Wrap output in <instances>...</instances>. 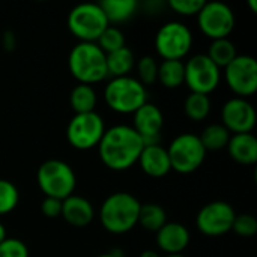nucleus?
I'll return each instance as SVG.
<instances>
[{
  "instance_id": "1",
  "label": "nucleus",
  "mask_w": 257,
  "mask_h": 257,
  "mask_svg": "<svg viewBox=\"0 0 257 257\" xmlns=\"http://www.w3.org/2000/svg\"><path fill=\"white\" fill-rule=\"evenodd\" d=\"M145 145L142 137L130 125L105 128L98 145L102 164L113 172H123L137 164Z\"/></svg>"
},
{
  "instance_id": "2",
  "label": "nucleus",
  "mask_w": 257,
  "mask_h": 257,
  "mask_svg": "<svg viewBox=\"0 0 257 257\" xmlns=\"http://www.w3.org/2000/svg\"><path fill=\"white\" fill-rule=\"evenodd\" d=\"M142 203L130 193L117 191L110 194L101 205L99 220L102 227L113 235L131 232L139 224Z\"/></svg>"
},
{
  "instance_id": "3",
  "label": "nucleus",
  "mask_w": 257,
  "mask_h": 257,
  "mask_svg": "<svg viewBox=\"0 0 257 257\" xmlns=\"http://www.w3.org/2000/svg\"><path fill=\"white\" fill-rule=\"evenodd\" d=\"M68 68L78 84H95L108 77L105 53L95 42H78L68 57Z\"/></svg>"
},
{
  "instance_id": "4",
  "label": "nucleus",
  "mask_w": 257,
  "mask_h": 257,
  "mask_svg": "<svg viewBox=\"0 0 257 257\" xmlns=\"http://www.w3.org/2000/svg\"><path fill=\"white\" fill-rule=\"evenodd\" d=\"M104 101L119 114H134L148 102V90L131 75L111 78L104 89Z\"/></svg>"
},
{
  "instance_id": "5",
  "label": "nucleus",
  "mask_w": 257,
  "mask_h": 257,
  "mask_svg": "<svg viewBox=\"0 0 257 257\" xmlns=\"http://www.w3.org/2000/svg\"><path fill=\"white\" fill-rule=\"evenodd\" d=\"M36 182L45 197L65 200L74 194L77 176L68 163L62 160H47L36 172Z\"/></svg>"
},
{
  "instance_id": "6",
  "label": "nucleus",
  "mask_w": 257,
  "mask_h": 257,
  "mask_svg": "<svg viewBox=\"0 0 257 257\" xmlns=\"http://www.w3.org/2000/svg\"><path fill=\"white\" fill-rule=\"evenodd\" d=\"M108 26L99 3H80L68 15V29L78 42H96Z\"/></svg>"
},
{
  "instance_id": "7",
  "label": "nucleus",
  "mask_w": 257,
  "mask_h": 257,
  "mask_svg": "<svg viewBox=\"0 0 257 257\" xmlns=\"http://www.w3.org/2000/svg\"><path fill=\"white\" fill-rule=\"evenodd\" d=\"M172 170L181 175H190L200 169L206 158V151L197 134L182 133L176 136L170 146L166 148Z\"/></svg>"
},
{
  "instance_id": "8",
  "label": "nucleus",
  "mask_w": 257,
  "mask_h": 257,
  "mask_svg": "<svg viewBox=\"0 0 257 257\" xmlns=\"http://www.w3.org/2000/svg\"><path fill=\"white\" fill-rule=\"evenodd\" d=\"M155 51L163 60H182L193 47V33L181 21L163 24L154 39Z\"/></svg>"
},
{
  "instance_id": "9",
  "label": "nucleus",
  "mask_w": 257,
  "mask_h": 257,
  "mask_svg": "<svg viewBox=\"0 0 257 257\" xmlns=\"http://www.w3.org/2000/svg\"><path fill=\"white\" fill-rule=\"evenodd\" d=\"M105 133L104 119L96 113L74 114L66 128L68 143L77 151H89L98 148Z\"/></svg>"
},
{
  "instance_id": "10",
  "label": "nucleus",
  "mask_w": 257,
  "mask_h": 257,
  "mask_svg": "<svg viewBox=\"0 0 257 257\" xmlns=\"http://www.w3.org/2000/svg\"><path fill=\"white\" fill-rule=\"evenodd\" d=\"M235 12L223 2H209L197 14V23L205 36L211 41L226 39L235 29Z\"/></svg>"
},
{
  "instance_id": "11",
  "label": "nucleus",
  "mask_w": 257,
  "mask_h": 257,
  "mask_svg": "<svg viewBox=\"0 0 257 257\" xmlns=\"http://www.w3.org/2000/svg\"><path fill=\"white\" fill-rule=\"evenodd\" d=\"M185 65V84L193 93L209 95L214 92L221 78L220 68L206 56L196 54L187 60Z\"/></svg>"
},
{
  "instance_id": "12",
  "label": "nucleus",
  "mask_w": 257,
  "mask_h": 257,
  "mask_svg": "<svg viewBox=\"0 0 257 257\" xmlns=\"http://www.w3.org/2000/svg\"><path fill=\"white\" fill-rule=\"evenodd\" d=\"M224 80L229 89L238 96L245 98L257 90V62L253 56L238 54L226 68Z\"/></svg>"
},
{
  "instance_id": "13",
  "label": "nucleus",
  "mask_w": 257,
  "mask_h": 257,
  "mask_svg": "<svg viewBox=\"0 0 257 257\" xmlns=\"http://www.w3.org/2000/svg\"><path fill=\"white\" fill-rule=\"evenodd\" d=\"M236 212L233 206L223 200H215L205 205L197 217L196 226L200 233L206 236H221L232 230Z\"/></svg>"
},
{
  "instance_id": "14",
  "label": "nucleus",
  "mask_w": 257,
  "mask_h": 257,
  "mask_svg": "<svg viewBox=\"0 0 257 257\" xmlns=\"http://www.w3.org/2000/svg\"><path fill=\"white\" fill-rule=\"evenodd\" d=\"M223 126L230 134H248L256 126V110L245 98H232L221 108Z\"/></svg>"
},
{
  "instance_id": "15",
  "label": "nucleus",
  "mask_w": 257,
  "mask_h": 257,
  "mask_svg": "<svg viewBox=\"0 0 257 257\" xmlns=\"http://www.w3.org/2000/svg\"><path fill=\"white\" fill-rule=\"evenodd\" d=\"M133 116V128L142 137L143 145H160L161 131L164 126V116L161 108L152 102H146Z\"/></svg>"
},
{
  "instance_id": "16",
  "label": "nucleus",
  "mask_w": 257,
  "mask_h": 257,
  "mask_svg": "<svg viewBox=\"0 0 257 257\" xmlns=\"http://www.w3.org/2000/svg\"><path fill=\"white\" fill-rule=\"evenodd\" d=\"M158 248L166 253V256L182 254L190 245L191 235L190 230L181 223H166L155 233Z\"/></svg>"
},
{
  "instance_id": "17",
  "label": "nucleus",
  "mask_w": 257,
  "mask_h": 257,
  "mask_svg": "<svg viewBox=\"0 0 257 257\" xmlns=\"http://www.w3.org/2000/svg\"><path fill=\"white\" fill-rule=\"evenodd\" d=\"M63 220L77 227V229H81V227H86L89 226L93 218H95V209H93V205L86 199V197H81V196H69L66 197L65 200H62V215Z\"/></svg>"
},
{
  "instance_id": "18",
  "label": "nucleus",
  "mask_w": 257,
  "mask_h": 257,
  "mask_svg": "<svg viewBox=\"0 0 257 257\" xmlns=\"http://www.w3.org/2000/svg\"><path fill=\"white\" fill-rule=\"evenodd\" d=\"M137 163L140 164L143 173L151 178H163L172 172L167 149L161 145L145 146Z\"/></svg>"
},
{
  "instance_id": "19",
  "label": "nucleus",
  "mask_w": 257,
  "mask_h": 257,
  "mask_svg": "<svg viewBox=\"0 0 257 257\" xmlns=\"http://www.w3.org/2000/svg\"><path fill=\"white\" fill-rule=\"evenodd\" d=\"M229 157L242 166H253L257 163V139L251 134H232L227 143Z\"/></svg>"
},
{
  "instance_id": "20",
  "label": "nucleus",
  "mask_w": 257,
  "mask_h": 257,
  "mask_svg": "<svg viewBox=\"0 0 257 257\" xmlns=\"http://www.w3.org/2000/svg\"><path fill=\"white\" fill-rule=\"evenodd\" d=\"M105 62H107V74L111 78L128 77L131 71L136 68L134 53L126 45L117 51L105 54Z\"/></svg>"
},
{
  "instance_id": "21",
  "label": "nucleus",
  "mask_w": 257,
  "mask_h": 257,
  "mask_svg": "<svg viewBox=\"0 0 257 257\" xmlns=\"http://www.w3.org/2000/svg\"><path fill=\"white\" fill-rule=\"evenodd\" d=\"M99 6L110 26L128 21L139 9V3L136 0H102Z\"/></svg>"
},
{
  "instance_id": "22",
  "label": "nucleus",
  "mask_w": 257,
  "mask_h": 257,
  "mask_svg": "<svg viewBox=\"0 0 257 257\" xmlns=\"http://www.w3.org/2000/svg\"><path fill=\"white\" fill-rule=\"evenodd\" d=\"M157 81H160L167 89H178L185 81V65L182 60H163L158 63V75Z\"/></svg>"
},
{
  "instance_id": "23",
  "label": "nucleus",
  "mask_w": 257,
  "mask_h": 257,
  "mask_svg": "<svg viewBox=\"0 0 257 257\" xmlns=\"http://www.w3.org/2000/svg\"><path fill=\"white\" fill-rule=\"evenodd\" d=\"M96 101V92L89 84H77L69 95V104L75 114L95 111Z\"/></svg>"
},
{
  "instance_id": "24",
  "label": "nucleus",
  "mask_w": 257,
  "mask_h": 257,
  "mask_svg": "<svg viewBox=\"0 0 257 257\" xmlns=\"http://www.w3.org/2000/svg\"><path fill=\"white\" fill-rule=\"evenodd\" d=\"M167 223V214L163 206L157 203H145L140 206L139 224L146 230L157 233Z\"/></svg>"
},
{
  "instance_id": "25",
  "label": "nucleus",
  "mask_w": 257,
  "mask_h": 257,
  "mask_svg": "<svg viewBox=\"0 0 257 257\" xmlns=\"http://www.w3.org/2000/svg\"><path fill=\"white\" fill-rule=\"evenodd\" d=\"M230 136L232 134L221 123H211L202 131L199 139H200L206 152L208 151L215 152V151H221V149L227 148Z\"/></svg>"
},
{
  "instance_id": "26",
  "label": "nucleus",
  "mask_w": 257,
  "mask_h": 257,
  "mask_svg": "<svg viewBox=\"0 0 257 257\" xmlns=\"http://www.w3.org/2000/svg\"><path fill=\"white\" fill-rule=\"evenodd\" d=\"M206 56L221 69V68H226L238 56V53H236L235 44L229 38H226V39L212 41L208 48Z\"/></svg>"
},
{
  "instance_id": "27",
  "label": "nucleus",
  "mask_w": 257,
  "mask_h": 257,
  "mask_svg": "<svg viewBox=\"0 0 257 257\" xmlns=\"http://www.w3.org/2000/svg\"><path fill=\"white\" fill-rule=\"evenodd\" d=\"M184 111L187 117L193 122L205 120L211 113V99L209 95L202 93H190L184 102Z\"/></svg>"
},
{
  "instance_id": "28",
  "label": "nucleus",
  "mask_w": 257,
  "mask_h": 257,
  "mask_svg": "<svg viewBox=\"0 0 257 257\" xmlns=\"http://www.w3.org/2000/svg\"><path fill=\"white\" fill-rule=\"evenodd\" d=\"M105 54H110L113 51H117L120 48L125 47V35L123 32L116 27V26H108L102 35L98 38V41L95 42Z\"/></svg>"
},
{
  "instance_id": "29",
  "label": "nucleus",
  "mask_w": 257,
  "mask_h": 257,
  "mask_svg": "<svg viewBox=\"0 0 257 257\" xmlns=\"http://www.w3.org/2000/svg\"><path fill=\"white\" fill-rule=\"evenodd\" d=\"M20 202V191L15 184L8 179H0V215L12 212Z\"/></svg>"
},
{
  "instance_id": "30",
  "label": "nucleus",
  "mask_w": 257,
  "mask_h": 257,
  "mask_svg": "<svg viewBox=\"0 0 257 257\" xmlns=\"http://www.w3.org/2000/svg\"><path fill=\"white\" fill-rule=\"evenodd\" d=\"M137 66V75H139V81L146 87L151 86L157 81V75H158V62L152 57V56H143L139 59V62H136Z\"/></svg>"
},
{
  "instance_id": "31",
  "label": "nucleus",
  "mask_w": 257,
  "mask_h": 257,
  "mask_svg": "<svg viewBox=\"0 0 257 257\" xmlns=\"http://www.w3.org/2000/svg\"><path fill=\"white\" fill-rule=\"evenodd\" d=\"M232 230L239 235V236H244V238H250L253 235L257 233V220L254 215L251 214H241L235 217V221H233V226H232Z\"/></svg>"
},
{
  "instance_id": "32",
  "label": "nucleus",
  "mask_w": 257,
  "mask_h": 257,
  "mask_svg": "<svg viewBox=\"0 0 257 257\" xmlns=\"http://www.w3.org/2000/svg\"><path fill=\"white\" fill-rule=\"evenodd\" d=\"M0 257H30L29 247L17 238H6L0 244Z\"/></svg>"
},
{
  "instance_id": "33",
  "label": "nucleus",
  "mask_w": 257,
  "mask_h": 257,
  "mask_svg": "<svg viewBox=\"0 0 257 257\" xmlns=\"http://www.w3.org/2000/svg\"><path fill=\"white\" fill-rule=\"evenodd\" d=\"M205 2L203 0H170L169 6L173 9L178 15L182 17H193L200 12L203 8Z\"/></svg>"
},
{
  "instance_id": "34",
  "label": "nucleus",
  "mask_w": 257,
  "mask_h": 257,
  "mask_svg": "<svg viewBox=\"0 0 257 257\" xmlns=\"http://www.w3.org/2000/svg\"><path fill=\"white\" fill-rule=\"evenodd\" d=\"M41 212L47 218H57L62 215V200L53 199V197H45L41 203Z\"/></svg>"
},
{
  "instance_id": "35",
  "label": "nucleus",
  "mask_w": 257,
  "mask_h": 257,
  "mask_svg": "<svg viewBox=\"0 0 257 257\" xmlns=\"http://www.w3.org/2000/svg\"><path fill=\"white\" fill-rule=\"evenodd\" d=\"M2 47L8 53H11V51L15 50V47H17V38H15V33L14 32H11V30L3 32V35H2Z\"/></svg>"
},
{
  "instance_id": "36",
  "label": "nucleus",
  "mask_w": 257,
  "mask_h": 257,
  "mask_svg": "<svg viewBox=\"0 0 257 257\" xmlns=\"http://www.w3.org/2000/svg\"><path fill=\"white\" fill-rule=\"evenodd\" d=\"M96 257H123L122 254V251H119V250H111V251H108V253H105V254H99V256Z\"/></svg>"
},
{
  "instance_id": "37",
  "label": "nucleus",
  "mask_w": 257,
  "mask_h": 257,
  "mask_svg": "<svg viewBox=\"0 0 257 257\" xmlns=\"http://www.w3.org/2000/svg\"><path fill=\"white\" fill-rule=\"evenodd\" d=\"M140 257H161L160 254H158V251H155V250H145L142 254H140Z\"/></svg>"
},
{
  "instance_id": "38",
  "label": "nucleus",
  "mask_w": 257,
  "mask_h": 257,
  "mask_svg": "<svg viewBox=\"0 0 257 257\" xmlns=\"http://www.w3.org/2000/svg\"><path fill=\"white\" fill-rule=\"evenodd\" d=\"M8 236H6V229H5V226L0 223V244L6 239Z\"/></svg>"
},
{
  "instance_id": "39",
  "label": "nucleus",
  "mask_w": 257,
  "mask_h": 257,
  "mask_svg": "<svg viewBox=\"0 0 257 257\" xmlns=\"http://www.w3.org/2000/svg\"><path fill=\"white\" fill-rule=\"evenodd\" d=\"M250 6H251V12H253V14H256L257 8H256V2H254V0H250Z\"/></svg>"
},
{
  "instance_id": "40",
  "label": "nucleus",
  "mask_w": 257,
  "mask_h": 257,
  "mask_svg": "<svg viewBox=\"0 0 257 257\" xmlns=\"http://www.w3.org/2000/svg\"><path fill=\"white\" fill-rule=\"evenodd\" d=\"M164 257H187V256H184V254H175V256H164Z\"/></svg>"
}]
</instances>
